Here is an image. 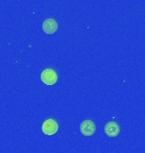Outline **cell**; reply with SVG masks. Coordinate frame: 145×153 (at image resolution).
Instances as JSON below:
<instances>
[{"mask_svg":"<svg viewBox=\"0 0 145 153\" xmlns=\"http://www.w3.org/2000/svg\"><path fill=\"white\" fill-rule=\"evenodd\" d=\"M41 80L47 85H54L58 81V75L52 69H45L41 73Z\"/></svg>","mask_w":145,"mask_h":153,"instance_id":"1","label":"cell"},{"mask_svg":"<svg viewBox=\"0 0 145 153\" xmlns=\"http://www.w3.org/2000/svg\"><path fill=\"white\" fill-rule=\"evenodd\" d=\"M43 30L47 34H54L58 30V23L54 19H47L43 22Z\"/></svg>","mask_w":145,"mask_h":153,"instance_id":"4","label":"cell"},{"mask_svg":"<svg viewBox=\"0 0 145 153\" xmlns=\"http://www.w3.org/2000/svg\"><path fill=\"white\" fill-rule=\"evenodd\" d=\"M59 129L58 123L54 119H48L43 123L42 130L46 135H53Z\"/></svg>","mask_w":145,"mask_h":153,"instance_id":"2","label":"cell"},{"mask_svg":"<svg viewBox=\"0 0 145 153\" xmlns=\"http://www.w3.org/2000/svg\"><path fill=\"white\" fill-rule=\"evenodd\" d=\"M80 131L84 136H92L96 131L95 123L92 120L83 121L81 123Z\"/></svg>","mask_w":145,"mask_h":153,"instance_id":"3","label":"cell"},{"mask_svg":"<svg viewBox=\"0 0 145 153\" xmlns=\"http://www.w3.org/2000/svg\"><path fill=\"white\" fill-rule=\"evenodd\" d=\"M104 132L109 137H116L120 133V127L115 122H109L104 127Z\"/></svg>","mask_w":145,"mask_h":153,"instance_id":"5","label":"cell"}]
</instances>
